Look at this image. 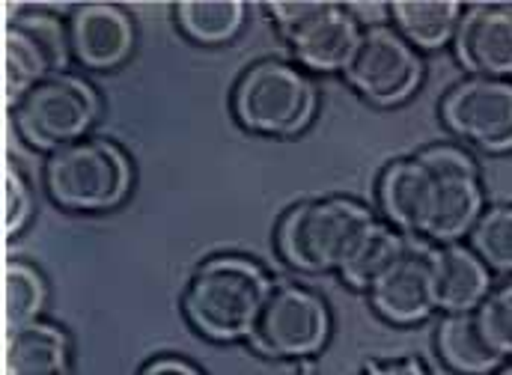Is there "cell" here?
Listing matches in <instances>:
<instances>
[{"label": "cell", "mask_w": 512, "mask_h": 375, "mask_svg": "<svg viewBox=\"0 0 512 375\" xmlns=\"http://www.w3.org/2000/svg\"><path fill=\"white\" fill-rule=\"evenodd\" d=\"M271 289L274 277L256 259L215 253L191 271L182 289V313L188 325L212 343H248Z\"/></svg>", "instance_id": "obj_1"}, {"label": "cell", "mask_w": 512, "mask_h": 375, "mask_svg": "<svg viewBox=\"0 0 512 375\" xmlns=\"http://www.w3.org/2000/svg\"><path fill=\"white\" fill-rule=\"evenodd\" d=\"M376 221L379 215L355 197H310L280 215L274 245L289 268L304 274H331L343 268Z\"/></svg>", "instance_id": "obj_2"}, {"label": "cell", "mask_w": 512, "mask_h": 375, "mask_svg": "<svg viewBox=\"0 0 512 375\" xmlns=\"http://www.w3.org/2000/svg\"><path fill=\"white\" fill-rule=\"evenodd\" d=\"M42 182L54 206L78 215L111 212L126 203L134 185L128 152L108 137H84L45 158Z\"/></svg>", "instance_id": "obj_3"}, {"label": "cell", "mask_w": 512, "mask_h": 375, "mask_svg": "<svg viewBox=\"0 0 512 375\" xmlns=\"http://www.w3.org/2000/svg\"><path fill=\"white\" fill-rule=\"evenodd\" d=\"M236 123L262 137H295L316 120L319 87L313 75L283 57H262L233 84Z\"/></svg>", "instance_id": "obj_4"}, {"label": "cell", "mask_w": 512, "mask_h": 375, "mask_svg": "<svg viewBox=\"0 0 512 375\" xmlns=\"http://www.w3.org/2000/svg\"><path fill=\"white\" fill-rule=\"evenodd\" d=\"M265 12L307 75H343L364 33L361 18L334 0H274Z\"/></svg>", "instance_id": "obj_5"}, {"label": "cell", "mask_w": 512, "mask_h": 375, "mask_svg": "<svg viewBox=\"0 0 512 375\" xmlns=\"http://www.w3.org/2000/svg\"><path fill=\"white\" fill-rule=\"evenodd\" d=\"M9 111L18 137L30 149L51 155L90 137L102 117V96L84 75L60 72L36 84Z\"/></svg>", "instance_id": "obj_6"}, {"label": "cell", "mask_w": 512, "mask_h": 375, "mask_svg": "<svg viewBox=\"0 0 512 375\" xmlns=\"http://www.w3.org/2000/svg\"><path fill=\"white\" fill-rule=\"evenodd\" d=\"M331 307L328 301L301 283H274L268 292L248 346L268 361H307L319 355L331 340Z\"/></svg>", "instance_id": "obj_7"}, {"label": "cell", "mask_w": 512, "mask_h": 375, "mask_svg": "<svg viewBox=\"0 0 512 375\" xmlns=\"http://www.w3.org/2000/svg\"><path fill=\"white\" fill-rule=\"evenodd\" d=\"M432 173V215L426 242L453 245L465 242L486 212V185L477 158L462 143H426L414 152Z\"/></svg>", "instance_id": "obj_8"}, {"label": "cell", "mask_w": 512, "mask_h": 375, "mask_svg": "<svg viewBox=\"0 0 512 375\" xmlns=\"http://www.w3.org/2000/svg\"><path fill=\"white\" fill-rule=\"evenodd\" d=\"M343 81L376 108H399L423 87L426 60L393 24H364Z\"/></svg>", "instance_id": "obj_9"}, {"label": "cell", "mask_w": 512, "mask_h": 375, "mask_svg": "<svg viewBox=\"0 0 512 375\" xmlns=\"http://www.w3.org/2000/svg\"><path fill=\"white\" fill-rule=\"evenodd\" d=\"M72 60L69 24L51 9H15L3 30V93L12 108L36 84L66 72Z\"/></svg>", "instance_id": "obj_10"}, {"label": "cell", "mask_w": 512, "mask_h": 375, "mask_svg": "<svg viewBox=\"0 0 512 375\" xmlns=\"http://www.w3.org/2000/svg\"><path fill=\"white\" fill-rule=\"evenodd\" d=\"M438 117L462 146L489 155L512 152V81L465 75L444 93Z\"/></svg>", "instance_id": "obj_11"}, {"label": "cell", "mask_w": 512, "mask_h": 375, "mask_svg": "<svg viewBox=\"0 0 512 375\" xmlns=\"http://www.w3.org/2000/svg\"><path fill=\"white\" fill-rule=\"evenodd\" d=\"M432 250H435L432 242L408 236L405 250L367 289V301L376 310V316H382L390 325L408 328V325H420L438 313Z\"/></svg>", "instance_id": "obj_12"}, {"label": "cell", "mask_w": 512, "mask_h": 375, "mask_svg": "<svg viewBox=\"0 0 512 375\" xmlns=\"http://www.w3.org/2000/svg\"><path fill=\"white\" fill-rule=\"evenodd\" d=\"M72 60L87 72H114L137 45V24L120 3H81L69 15Z\"/></svg>", "instance_id": "obj_13"}, {"label": "cell", "mask_w": 512, "mask_h": 375, "mask_svg": "<svg viewBox=\"0 0 512 375\" xmlns=\"http://www.w3.org/2000/svg\"><path fill=\"white\" fill-rule=\"evenodd\" d=\"M453 54L468 75L512 81V3L465 6Z\"/></svg>", "instance_id": "obj_14"}, {"label": "cell", "mask_w": 512, "mask_h": 375, "mask_svg": "<svg viewBox=\"0 0 512 375\" xmlns=\"http://www.w3.org/2000/svg\"><path fill=\"white\" fill-rule=\"evenodd\" d=\"M432 188V173L414 152L387 161L376 182L382 221H387L402 236L426 239L432 215Z\"/></svg>", "instance_id": "obj_15"}, {"label": "cell", "mask_w": 512, "mask_h": 375, "mask_svg": "<svg viewBox=\"0 0 512 375\" xmlns=\"http://www.w3.org/2000/svg\"><path fill=\"white\" fill-rule=\"evenodd\" d=\"M432 277L438 313H474L495 289L492 268L468 242L435 245Z\"/></svg>", "instance_id": "obj_16"}, {"label": "cell", "mask_w": 512, "mask_h": 375, "mask_svg": "<svg viewBox=\"0 0 512 375\" xmlns=\"http://www.w3.org/2000/svg\"><path fill=\"white\" fill-rule=\"evenodd\" d=\"M6 375H69L72 340L66 328L48 319L6 331Z\"/></svg>", "instance_id": "obj_17"}, {"label": "cell", "mask_w": 512, "mask_h": 375, "mask_svg": "<svg viewBox=\"0 0 512 375\" xmlns=\"http://www.w3.org/2000/svg\"><path fill=\"white\" fill-rule=\"evenodd\" d=\"M435 352L456 375H495L507 364L483 337L477 313H441L435 325Z\"/></svg>", "instance_id": "obj_18"}, {"label": "cell", "mask_w": 512, "mask_h": 375, "mask_svg": "<svg viewBox=\"0 0 512 375\" xmlns=\"http://www.w3.org/2000/svg\"><path fill=\"white\" fill-rule=\"evenodd\" d=\"M387 12L396 33L405 36L420 54H429L453 45L465 6L453 0H393Z\"/></svg>", "instance_id": "obj_19"}, {"label": "cell", "mask_w": 512, "mask_h": 375, "mask_svg": "<svg viewBox=\"0 0 512 375\" xmlns=\"http://www.w3.org/2000/svg\"><path fill=\"white\" fill-rule=\"evenodd\" d=\"M176 27L203 48H218L233 42L245 21L248 3L242 0H182L173 6Z\"/></svg>", "instance_id": "obj_20"}, {"label": "cell", "mask_w": 512, "mask_h": 375, "mask_svg": "<svg viewBox=\"0 0 512 375\" xmlns=\"http://www.w3.org/2000/svg\"><path fill=\"white\" fill-rule=\"evenodd\" d=\"M405 245H408V236H402L399 230H393L387 221L379 218L364 233V239L355 245V250L349 253V259L343 262V268L337 274L343 277L346 286L367 295V289L393 265V259L405 250Z\"/></svg>", "instance_id": "obj_21"}, {"label": "cell", "mask_w": 512, "mask_h": 375, "mask_svg": "<svg viewBox=\"0 0 512 375\" xmlns=\"http://www.w3.org/2000/svg\"><path fill=\"white\" fill-rule=\"evenodd\" d=\"M48 304V283L27 259H9L3 268V319L6 331L42 319Z\"/></svg>", "instance_id": "obj_22"}, {"label": "cell", "mask_w": 512, "mask_h": 375, "mask_svg": "<svg viewBox=\"0 0 512 375\" xmlns=\"http://www.w3.org/2000/svg\"><path fill=\"white\" fill-rule=\"evenodd\" d=\"M468 245L492 268V274L512 277V203H492L468 236Z\"/></svg>", "instance_id": "obj_23"}, {"label": "cell", "mask_w": 512, "mask_h": 375, "mask_svg": "<svg viewBox=\"0 0 512 375\" xmlns=\"http://www.w3.org/2000/svg\"><path fill=\"white\" fill-rule=\"evenodd\" d=\"M474 313H477L480 331L489 340V346L504 361H512V277H504L501 283H495L489 298Z\"/></svg>", "instance_id": "obj_24"}, {"label": "cell", "mask_w": 512, "mask_h": 375, "mask_svg": "<svg viewBox=\"0 0 512 375\" xmlns=\"http://www.w3.org/2000/svg\"><path fill=\"white\" fill-rule=\"evenodd\" d=\"M33 218V191L15 164L3 170V236H18Z\"/></svg>", "instance_id": "obj_25"}, {"label": "cell", "mask_w": 512, "mask_h": 375, "mask_svg": "<svg viewBox=\"0 0 512 375\" xmlns=\"http://www.w3.org/2000/svg\"><path fill=\"white\" fill-rule=\"evenodd\" d=\"M361 375H429L426 364L414 355L402 358H373L361 367Z\"/></svg>", "instance_id": "obj_26"}, {"label": "cell", "mask_w": 512, "mask_h": 375, "mask_svg": "<svg viewBox=\"0 0 512 375\" xmlns=\"http://www.w3.org/2000/svg\"><path fill=\"white\" fill-rule=\"evenodd\" d=\"M137 375H206L197 364H191L188 358H179V355H155L149 358Z\"/></svg>", "instance_id": "obj_27"}, {"label": "cell", "mask_w": 512, "mask_h": 375, "mask_svg": "<svg viewBox=\"0 0 512 375\" xmlns=\"http://www.w3.org/2000/svg\"><path fill=\"white\" fill-rule=\"evenodd\" d=\"M495 375H512V361H507V364H504V367H501Z\"/></svg>", "instance_id": "obj_28"}]
</instances>
